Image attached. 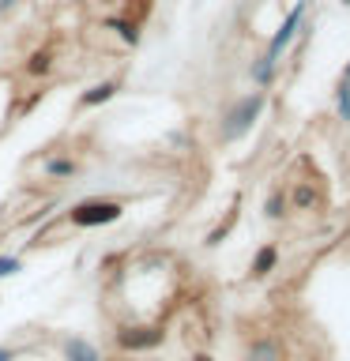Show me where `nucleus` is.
Masks as SVG:
<instances>
[{
	"instance_id": "nucleus-9",
	"label": "nucleus",
	"mask_w": 350,
	"mask_h": 361,
	"mask_svg": "<svg viewBox=\"0 0 350 361\" xmlns=\"http://www.w3.org/2000/svg\"><path fill=\"white\" fill-rule=\"evenodd\" d=\"M275 259H279V252H275V245H264V248H260V252L253 256V275H256V279H264L267 271L275 267Z\"/></svg>"
},
{
	"instance_id": "nucleus-11",
	"label": "nucleus",
	"mask_w": 350,
	"mask_h": 361,
	"mask_svg": "<svg viewBox=\"0 0 350 361\" xmlns=\"http://www.w3.org/2000/svg\"><path fill=\"white\" fill-rule=\"evenodd\" d=\"M271 75H275V61H267V56H260V61L253 64V79L260 87H267L271 83Z\"/></svg>"
},
{
	"instance_id": "nucleus-4",
	"label": "nucleus",
	"mask_w": 350,
	"mask_h": 361,
	"mask_svg": "<svg viewBox=\"0 0 350 361\" xmlns=\"http://www.w3.org/2000/svg\"><path fill=\"white\" fill-rule=\"evenodd\" d=\"M117 343L121 350H155L162 343V327H121Z\"/></svg>"
},
{
	"instance_id": "nucleus-1",
	"label": "nucleus",
	"mask_w": 350,
	"mask_h": 361,
	"mask_svg": "<svg viewBox=\"0 0 350 361\" xmlns=\"http://www.w3.org/2000/svg\"><path fill=\"white\" fill-rule=\"evenodd\" d=\"M121 214H124V207L117 200H83L68 211V219H72V226H79V230H95V226L117 222Z\"/></svg>"
},
{
	"instance_id": "nucleus-5",
	"label": "nucleus",
	"mask_w": 350,
	"mask_h": 361,
	"mask_svg": "<svg viewBox=\"0 0 350 361\" xmlns=\"http://www.w3.org/2000/svg\"><path fill=\"white\" fill-rule=\"evenodd\" d=\"M64 361H102V350L95 343H87L83 335L64 338Z\"/></svg>"
},
{
	"instance_id": "nucleus-16",
	"label": "nucleus",
	"mask_w": 350,
	"mask_h": 361,
	"mask_svg": "<svg viewBox=\"0 0 350 361\" xmlns=\"http://www.w3.org/2000/svg\"><path fill=\"white\" fill-rule=\"evenodd\" d=\"M339 109H343L346 117H350V87H343V90H339Z\"/></svg>"
},
{
	"instance_id": "nucleus-2",
	"label": "nucleus",
	"mask_w": 350,
	"mask_h": 361,
	"mask_svg": "<svg viewBox=\"0 0 350 361\" xmlns=\"http://www.w3.org/2000/svg\"><path fill=\"white\" fill-rule=\"evenodd\" d=\"M260 109H264V90H253V94H245L237 106L226 113V124H222V140H241V135L256 124Z\"/></svg>"
},
{
	"instance_id": "nucleus-20",
	"label": "nucleus",
	"mask_w": 350,
	"mask_h": 361,
	"mask_svg": "<svg viewBox=\"0 0 350 361\" xmlns=\"http://www.w3.org/2000/svg\"><path fill=\"white\" fill-rule=\"evenodd\" d=\"M343 4H350V0H343Z\"/></svg>"
},
{
	"instance_id": "nucleus-14",
	"label": "nucleus",
	"mask_w": 350,
	"mask_h": 361,
	"mask_svg": "<svg viewBox=\"0 0 350 361\" xmlns=\"http://www.w3.org/2000/svg\"><path fill=\"white\" fill-rule=\"evenodd\" d=\"M253 361H275V346H271V343H256L253 346Z\"/></svg>"
},
{
	"instance_id": "nucleus-17",
	"label": "nucleus",
	"mask_w": 350,
	"mask_h": 361,
	"mask_svg": "<svg viewBox=\"0 0 350 361\" xmlns=\"http://www.w3.org/2000/svg\"><path fill=\"white\" fill-rule=\"evenodd\" d=\"M0 361H16V350H11V346H0Z\"/></svg>"
},
{
	"instance_id": "nucleus-18",
	"label": "nucleus",
	"mask_w": 350,
	"mask_h": 361,
	"mask_svg": "<svg viewBox=\"0 0 350 361\" xmlns=\"http://www.w3.org/2000/svg\"><path fill=\"white\" fill-rule=\"evenodd\" d=\"M16 4H19V0H0V16H4V11H11Z\"/></svg>"
},
{
	"instance_id": "nucleus-8",
	"label": "nucleus",
	"mask_w": 350,
	"mask_h": 361,
	"mask_svg": "<svg viewBox=\"0 0 350 361\" xmlns=\"http://www.w3.org/2000/svg\"><path fill=\"white\" fill-rule=\"evenodd\" d=\"M27 72L30 75H49L53 72V49H34L27 56Z\"/></svg>"
},
{
	"instance_id": "nucleus-6",
	"label": "nucleus",
	"mask_w": 350,
	"mask_h": 361,
	"mask_svg": "<svg viewBox=\"0 0 350 361\" xmlns=\"http://www.w3.org/2000/svg\"><path fill=\"white\" fill-rule=\"evenodd\" d=\"M117 94V79H102V83L87 87L83 94H79V106L83 109H95V106H106V102Z\"/></svg>"
},
{
	"instance_id": "nucleus-15",
	"label": "nucleus",
	"mask_w": 350,
	"mask_h": 361,
	"mask_svg": "<svg viewBox=\"0 0 350 361\" xmlns=\"http://www.w3.org/2000/svg\"><path fill=\"white\" fill-rule=\"evenodd\" d=\"M279 214H282V196L275 192V196L267 200V219H279Z\"/></svg>"
},
{
	"instance_id": "nucleus-7",
	"label": "nucleus",
	"mask_w": 350,
	"mask_h": 361,
	"mask_svg": "<svg viewBox=\"0 0 350 361\" xmlns=\"http://www.w3.org/2000/svg\"><path fill=\"white\" fill-rule=\"evenodd\" d=\"M106 30H117V38L124 45H140V23L128 19V16H113L106 19Z\"/></svg>"
},
{
	"instance_id": "nucleus-3",
	"label": "nucleus",
	"mask_w": 350,
	"mask_h": 361,
	"mask_svg": "<svg viewBox=\"0 0 350 361\" xmlns=\"http://www.w3.org/2000/svg\"><path fill=\"white\" fill-rule=\"evenodd\" d=\"M305 11H309V0H298V8L290 11L286 19H282V27L275 30V38H271V49H267V61H279V53L290 45V38L298 34V27H301V19H305Z\"/></svg>"
},
{
	"instance_id": "nucleus-19",
	"label": "nucleus",
	"mask_w": 350,
	"mask_h": 361,
	"mask_svg": "<svg viewBox=\"0 0 350 361\" xmlns=\"http://www.w3.org/2000/svg\"><path fill=\"white\" fill-rule=\"evenodd\" d=\"M346 79H350V64H346Z\"/></svg>"
},
{
	"instance_id": "nucleus-10",
	"label": "nucleus",
	"mask_w": 350,
	"mask_h": 361,
	"mask_svg": "<svg viewBox=\"0 0 350 361\" xmlns=\"http://www.w3.org/2000/svg\"><path fill=\"white\" fill-rule=\"evenodd\" d=\"M42 169H45V177H56V180H61V177H76V162H72V158H49Z\"/></svg>"
},
{
	"instance_id": "nucleus-12",
	"label": "nucleus",
	"mask_w": 350,
	"mask_h": 361,
	"mask_svg": "<svg viewBox=\"0 0 350 361\" xmlns=\"http://www.w3.org/2000/svg\"><path fill=\"white\" fill-rule=\"evenodd\" d=\"M23 271V259L19 256H0V279H11Z\"/></svg>"
},
{
	"instance_id": "nucleus-13",
	"label": "nucleus",
	"mask_w": 350,
	"mask_h": 361,
	"mask_svg": "<svg viewBox=\"0 0 350 361\" xmlns=\"http://www.w3.org/2000/svg\"><path fill=\"white\" fill-rule=\"evenodd\" d=\"M294 203H298V207H313V203H316V192H313L309 185H301L298 192H294Z\"/></svg>"
}]
</instances>
